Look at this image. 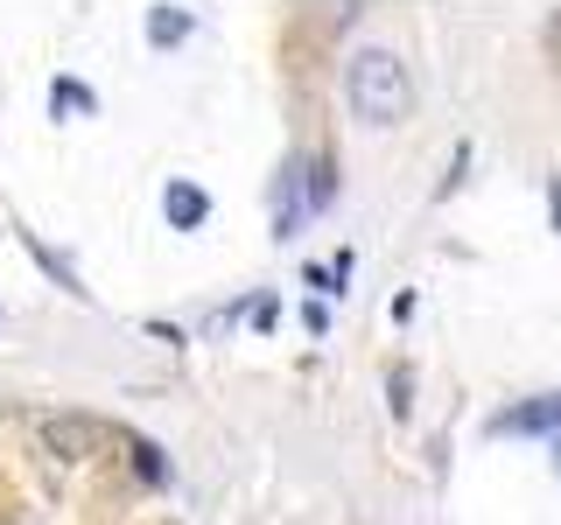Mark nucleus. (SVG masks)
<instances>
[{
  "mask_svg": "<svg viewBox=\"0 0 561 525\" xmlns=\"http://www.w3.org/2000/svg\"><path fill=\"white\" fill-rule=\"evenodd\" d=\"M344 98H351V113H358L365 127H393V119H408V105H414L408 63H400L393 49H379V43L351 49V57H344Z\"/></svg>",
  "mask_w": 561,
  "mask_h": 525,
  "instance_id": "1",
  "label": "nucleus"
},
{
  "mask_svg": "<svg viewBox=\"0 0 561 525\" xmlns=\"http://www.w3.org/2000/svg\"><path fill=\"white\" fill-rule=\"evenodd\" d=\"M28 428H35V442H43V455H57V463H84V455H99V448H113V442H119L113 420H99V413H70V407H35V413H28Z\"/></svg>",
  "mask_w": 561,
  "mask_h": 525,
  "instance_id": "2",
  "label": "nucleus"
},
{
  "mask_svg": "<svg viewBox=\"0 0 561 525\" xmlns=\"http://www.w3.org/2000/svg\"><path fill=\"white\" fill-rule=\"evenodd\" d=\"M491 434H561V393H540V399L491 413Z\"/></svg>",
  "mask_w": 561,
  "mask_h": 525,
  "instance_id": "3",
  "label": "nucleus"
},
{
  "mask_svg": "<svg viewBox=\"0 0 561 525\" xmlns=\"http://www.w3.org/2000/svg\"><path fill=\"white\" fill-rule=\"evenodd\" d=\"M162 218L175 224V232H197V224L210 218V197H204L197 183H183V175H175V183L162 189Z\"/></svg>",
  "mask_w": 561,
  "mask_h": 525,
  "instance_id": "4",
  "label": "nucleus"
},
{
  "mask_svg": "<svg viewBox=\"0 0 561 525\" xmlns=\"http://www.w3.org/2000/svg\"><path fill=\"white\" fill-rule=\"evenodd\" d=\"M190 28H197V22H190L183 8H169V0H154V8H148V43H154V49H175Z\"/></svg>",
  "mask_w": 561,
  "mask_h": 525,
  "instance_id": "5",
  "label": "nucleus"
},
{
  "mask_svg": "<svg viewBox=\"0 0 561 525\" xmlns=\"http://www.w3.org/2000/svg\"><path fill=\"white\" fill-rule=\"evenodd\" d=\"M14 238H22V245H28V253H35V259H43V273H49V280H57V288H70V294H92V288H84V280H78V267H70V259H64V253H49V245H43V238H35V232H22V224H14Z\"/></svg>",
  "mask_w": 561,
  "mask_h": 525,
  "instance_id": "6",
  "label": "nucleus"
},
{
  "mask_svg": "<svg viewBox=\"0 0 561 525\" xmlns=\"http://www.w3.org/2000/svg\"><path fill=\"white\" fill-rule=\"evenodd\" d=\"M49 113H99V98H92V84H78V78H57L49 84Z\"/></svg>",
  "mask_w": 561,
  "mask_h": 525,
  "instance_id": "7",
  "label": "nucleus"
},
{
  "mask_svg": "<svg viewBox=\"0 0 561 525\" xmlns=\"http://www.w3.org/2000/svg\"><path fill=\"white\" fill-rule=\"evenodd\" d=\"M127 448H134V469H140L148 483H169V463H162V448H154L148 434H127Z\"/></svg>",
  "mask_w": 561,
  "mask_h": 525,
  "instance_id": "8",
  "label": "nucleus"
},
{
  "mask_svg": "<svg viewBox=\"0 0 561 525\" xmlns=\"http://www.w3.org/2000/svg\"><path fill=\"white\" fill-rule=\"evenodd\" d=\"M302 280H309V288H316V294H344V288H337V280H344L337 267H302Z\"/></svg>",
  "mask_w": 561,
  "mask_h": 525,
  "instance_id": "9",
  "label": "nucleus"
},
{
  "mask_svg": "<svg viewBox=\"0 0 561 525\" xmlns=\"http://www.w3.org/2000/svg\"><path fill=\"white\" fill-rule=\"evenodd\" d=\"M548 218H554V232H561V175L548 183Z\"/></svg>",
  "mask_w": 561,
  "mask_h": 525,
  "instance_id": "10",
  "label": "nucleus"
},
{
  "mask_svg": "<svg viewBox=\"0 0 561 525\" xmlns=\"http://www.w3.org/2000/svg\"><path fill=\"white\" fill-rule=\"evenodd\" d=\"M554 477H561V434H554Z\"/></svg>",
  "mask_w": 561,
  "mask_h": 525,
  "instance_id": "11",
  "label": "nucleus"
}]
</instances>
